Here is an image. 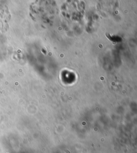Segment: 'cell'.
<instances>
[{"mask_svg": "<svg viewBox=\"0 0 137 153\" xmlns=\"http://www.w3.org/2000/svg\"><path fill=\"white\" fill-rule=\"evenodd\" d=\"M32 11L35 16L42 19L53 17L56 11V5L54 0H38L32 5Z\"/></svg>", "mask_w": 137, "mask_h": 153, "instance_id": "cell-1", "label": "cell"}]
</instances>
